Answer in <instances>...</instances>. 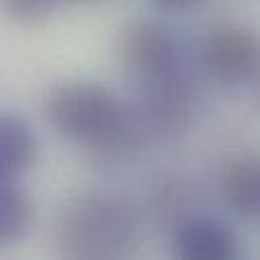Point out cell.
<instances>
[{"label":"cell","instance_id":"11","mask_svg":"<svg viewBox=\"0 0 260 260\" xmlns=\"http://www.w3.org/2000/svg\"><path fill=\"white\" fill-rule=\"evenodd\" d=\"M198 0H153V4L161 10L168 12H176V10H186L190 6H194Z\"/></svg>","mask_w":260,"mask_h":260},{"label":"cell","instance_id":"12","mask_svg":"<svg viewBox=\"0 0 260 260\" xmlns=\"http://www.w3.org/2000/svg\"><path fill=\"white\" fill-rule=\"evenodd\" d=\"M77 2H93V0H77Z\"/></svg>","mask_w":260,"mask_h":260},{"label":"cell","instance_id":"9","mask_svg":"<svg viewBox=\"0 0 260 260\" xmlns=\"http://www.w3.org/2000/svg\"><path fill=\"white\" fill-rule=\"evenodd\" d=\"M32 222L28 196L12 182H0V246L20 240Z\"/></svg>","mask_w":260,"mask_h":260},{"label":"cell","instance_id":"5","mask_svg":"<svg viewBox=\"0 0 260 260\" xmlns=\"http://www.w3.org/2000/svg\"><path fill=\"white\" fill-rule=\"evenodd\" d=\"M194 115V89L182 69L145 83L143 117L157 131H180Z\"/></svg>","mask_w":260,"mask_h":260},{"label":"cell","instance_id":"7","mask_svg":"<svg viewBox=\"0 0 260 260\" xmlns=\"http://www.w3.org/2000/svg\"><path fill=\"white\" fill-rule=\"evenodd\" d=\"M222 196L242 218H260V155L234 157L222 172Z\"/></svg>","mask_w":260,"mask_h":260},{"label":"cell","instance_id":"1","mask_svg":"<svg viewBox=\"0 0 260 260\" xmlns=\"http://www.w3.org/2000/svg\"><path fill=\"white\" fill-rule=\"evenodd\" d=\"M47 117L67 139L87 143L105 159L129 155L141 139L139 117L105 87L93 83H73L53 91Z\"/></svg>","mask_w":260,"mask_h":260},{"label":"cell","instance_id":"2","mask_svg":"<svg viewBox=\"0 0 260 260\" xmlns=\"http://www.w3.org/2000/svg\"><path fill=\"white\" fill-rule=\"evenodd\" d=\"M137 214L119 196L75 198L59 212L55 240L67 260H121L137 236Z\"/></svg>","mask_w":260,"mask_h":260},{"label":"cell","instance_id":"6","mask_svg":"<svg viewBox=\"0 0 260 260\" xmlns=\"http://www.w3.org/2000/svg\"><path fill=\"white\" fill-rule=\"evenodd\" d=\"M178 260H238V244L226 224L214 218H186L176 228Z\"/></svg>","mask_w":260,"mask_h":260},{"label":"cell","instance_id":"3","mask_svg":"<svg viewBox=\"0 0 260 260\" xmlns=\"http://www.w3.org/2000/svg\"><path fill=\"white\" fill-rule=\"evenodd\" d=\"M208 73L226 85H242L260 77V35L256 30L224 22L208 30L202 45Z\"/></svg>","mask_w":260,"mask_h":260},{"label":"cell","instance_id":"10","mask_svg":"<svg viewBox=\"0 0 260 260\" xmlns=\"http://www.w3.org/2000/svg\"><path fill=\"white\" fill-rule=\"evenodd\" d=\"M59 0H0V10L12 22L39 24L49 18Z\"/></svg>","mask_w":260,"mask_h":260},{"label":"cell","instance_id":"4","mask_svg":"<svg viewBox=\"0 0 260 260\" xmlns=\"http://www.w3.org/2000/svg\"><path fill=\"white\" fill-rule=\"evenodd\" d=\"M121 53L129 71L143 83L182 69L178 39L166 24L153 20H139L131 24L125 30Z\"/></svg>","mask_w":260,"mask_h":260},{"label":"cell","instance_id":"8","mask_svg":"<svg viewBox=\"0 0 260 260\" xmlns=\"http://www.w3.org/2000/svg\"><path fill=\"white\" fill-rule=\"evenodd\" d=\"M39 143L32 127L18 115H0V182H12L32 168Z\"/></svg>","mask_w":260,"mask_h":260}]
</instances>
